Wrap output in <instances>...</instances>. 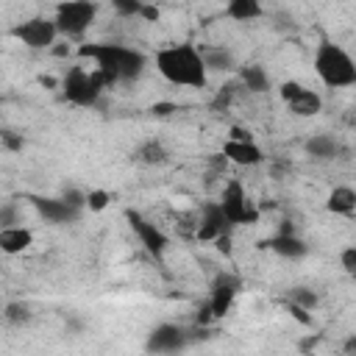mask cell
Listing matches in <instances>:
<instances>
[{"label": "cell", "instance_id": "6da1fadb", "mask_svg": "<svg viewBox=\"0 0 356 356\" xmlns=\"http://www.w3.org/2000/svg\"><path fill=\"white\" fill-rule=\"evenodd\" d=\"M78 58L95 64L92 70L100 75L103 86L136 81L147 67V58L142 50L120 42H83L78 44Z\"/></svg>", "mask_w": 356, "mask_h": 356}, {"label": "cell", "instance_id": "7a4b0ae2", "mask_svg": "<svg viewBox=\"0 0 356 356\" xmlns=\"http://www.w3.org/2000/svg\"><path fill=\"white\" fill-rule=\"evenodd\" d=\"M156 70L164 81H170L172 86H186V89H203L209 83V70L200 58V47H195L192 42H181V44H167L161 50H156L153 56Z\"/></svg>", "mask_w": 356, "mask_h": 356}, {"label": "cell", "instance_id": "3957f363", "mask_svg": "<svg viewBox=\"0 0 356 356\" xmlns=\"http://www.w3.org/2000/svg\"><path fill=\"white\" fill-rule=\"evenodd\" d=\"M314 72L328 89H345L356 83V61L345 47L328 39H323L314 50Z\"/></svg>", "mask_w": 356, "mask_h": 356}, {"label": "cell", "instance_id": "277c9868", "mask_svg": "<svg viewBox=\"0 0 356 356\" xmlns=\"http://www.w3.org/2000/svg\"><path fill=\"white\" fill-rule=\"evenodd\" d=\"M58 89H61V97L67 103L81 106V108H92V106H97V100H100L106 86H103V81H100V75L95 70H89L86 64H75V67L67 70V75L61 78Z\"/></svg>", "mask_w": 356, "mask_h": 356}, {"label": "cell", "instance_id": "5b68a950", "mask_svg": "<svg viewBox=\"0 0 356 356\" xmlns=\"http://www.w3.org/2000/svg\"><path fill=\"white\" fill-rule=\"evenodd\" d=\"M97 17V3L89 0H70V3H58L56 14H53V25L58 31V36L67 39H81Z\"/></svg>", "mask_w": 356, "mask_h": 356}, {"label": "cell", "instance_id": "8992f818", "mask_svg": "<svg viewBox=\"0 0 356 356\" xmlns=\"http://www.w3.org/2000/svg\"><path fill=\"white\" fill-rule=\"evenodd\" d=\"M217 203H220V209H222V214L231 225H256L259 217H261L259 206L250 200V195H248V189L239 178H228Z\"/></svg>", "mask_w": 356, "mask_h": 356}, {"label": "cell", "instance_id": "52a82bcc", "mask_svg": "<svg viewBox=\"0 0 356 356\" xmlns=\"http://www.w3.org/2000/svg\"><path fill=\"white\" fill-rule=\"evenodd\" d=\"M11 36L22 42L31 50H50L58 39V31L53 25V17H31L11 28Z\"/></svg>", "mask_w": 356, "mask_h": 356}, {"label": "cell", "instance_id": "ba28073f", "mask_svg": "<svg viewBox=\"0 0 356 356\" xmlns=\"http://www.w3.org/2000/svg\"><path fill=\"white\" fill-rule=\"evenodd\" d=\"M278 95L295 117H314L323 111V97L314 89L303 86L300 81H284L278 86Z\"/></svg>", "mask_w": 356, "mask_h": 356}, {"label": "cell", "instance_id": "9c48e42d", "mask_svg": "<svg viewBox=\"0 0 356 356\" xmlns=\"http://www.w3.org/2000/svg\"><path fill=\"white\" fill-rule=\"evenodd\" d=\"M186 342H189V337H186V331L181 325L161 323L147 334L145 348H147V353H156V356H175V353H181L186 348Z\"/></svg>", "mask_w": 356, "mask_h": 356}, {"label": "cell", "instance_id": "30bf717a", "mask_svg": "<svg viewBox=\"0 0 356 356\" xmlns=\"http://www.w3.org/2000/svg\"><path fill=\"white\" fill-rule=\"evenodd\" d=\"M125 220H128L131 231L136 234V239L142 242V248H145L150 256H161V253L167 250L170 239H167V234H164L156 222H150L147 217H142V214L134 211V209H125Z\"/></svg>", "mask_w": 356, "mask_h": 356}, {"label": "cell", "instance_id": "8fae6325", "mask_svg": "<svg viewBox=\"0 0 356 356\" xmlns=\"http://www.w3.org/2000/svg\"><path fill=\"white\" fill-rule=\"evenodd\" d=\"M239 289H242V281H239L236 275H231V273H220V275L214 278L211 295H209V312H211L214 320H220V317H225V314L231 312V306H234Z\"/></svg>", "mask_w": 356, "mask_h": 356}, {"label": "cell", "instance_id": "7c38bea8", "mask_svg": "<svg viewBox=\"0 0 356 356\" xmlns=\"http://www.w3.org/2000/svg\"><path fill=\"white\" fill-rule=\"evenodd\" d=\"M222 159L236 167H256L264 161V150L253 139H225L222 142Z\"/></svg>", "mask_w": 356, "mask_h": 356}, {"label": "cell", "instance_id": "4fadbf2b", "mask_svg": "<svg viewBox=\"0 0 356 356\" xmlns=\"http://www.w3.org/2000/svg\"><path fill=\"white\" fill-rule=\"evenodd\" d=\"M231 228H234V225L225 220V214H222V209H220L217 200H211V203L203 206L200 225H197V239H203V242H214L217 236L231 234Z\"/></svg>", "mask_w": 356, "mask_h": 356}, {"label": "cell", "instance_id": "5bb4252c", "mask_svg": "<svg viewBox=\"0 0 356 356\" xmlns=\"http://www.w3.org/2000/svg\"><path fill=\"white\" fill-rule=\"evenodd\" d=\"M33 209L39 211V217L44 222H53V225H61V222H72L81 217L78 209H72L64 197H31Z\"/></svg>", "mask_w": 356, "mask_h": 356}, {"label": "cell", "instance_id": "9a60e30c", "mask_svg": "<svg viewBox=\"0 0 356 356\" xmlns=\"http://www.w3.org/2000/svg\"><path fill=\"white\" fill-rule=\"evenodd\" d=\"M261 245H264V248H270L273 253L284 256V259H303V256L309 253V245H306L295 231H289V234L278 231L273 239H267V242H261Z\"/></svg>", "mask_w": 356, "mask_h": 356}, {"label": "cell", "instance_id": "2e32d148", "mask_svg": "<svg viewBox=\"0 0 356 356\" xmlns=\"http://www.w3.org/2000/svg\"><path fill=\"white\" fill-rule=\"evenodd\" d=\"M31 245H33V234H31V228H25V225H8V228H0V253L17 256V253H25Z\"/></svg>", "mask_w": 356, "mask_h": 356}, {"label": "cell", "instance_id": "e0dca14e", "mask_svg": "<svg viewBox=\"0 0 356 356\" xmlns=\"http://www.w3.org/2000/svg\"><path fill=\"white\" fill-rule=\"evenodd\" d=\"M325 209L331 214H339V217H353V211H356V189L345 186V184L334 186L328 192V197H325Z\"/></svg>", "mask_w": 356, "mask_h": 356}, {"label": "cell", "instance_id": "ac0fdd59", "mask_svg": "<svg viewBox=\"0 0 356 356\" xmlns=\"http://www.w3.org/2000/svg\"><path fill=\"white\" fill-rule=\"evenodd\" d=\"M306 153L312 159H320V161H328V159H337L342 153V145L328 136V134H314L309 142H306Z\"/></svg>", "mask_w": 356, "mask_h": 356}, {"label": "cell", "instance_id": "d6986e66", "mask_svg": "<svg viewBox=\"0 0 356 356\" xmlns=\"http://www.w3.org/2000/svg\"><path fill=\"white\" fill-rule=\"evenodd\" d=\"M200 58L206 70H217V72H231L236 67L234 53L228 47H200Z\"/></svg>", "mask_w": 356, "mask_h": 356}, {"label": "cell", "instance_id": "ffe728a7", "mask_svg": "<svg viewBox=\"0 0 356 356\" xmlns=\"http://www.w3.org/2000/svg\"><path fill=\"white\" fill-rule=\"evenodd\" d=\"M167 147L159 142V139H145L136 150H134V161H139V164H164L167 161Z\"/></svg>", "mask_w": 356, "mask_h": 356}, {"label": "cell", "instance_id": "44dd1931", "mask_svg": "<svg viewBox=\"0 0 356 356\" xmlns=\"http://www.w3.org/2000/svg\"><path fill=\"white\" fill-rule=\"evenodd\" d=\"M225 14L236 22H250V19H259L264 14V8L259 0H231L225 6Z\"/></svg>", "mask_w": 356, "mask_h": 356}, {"label": "cell", "instance_id": "7402d4cb", "mask_svg": "<svg viewBox=\"0 0 356 356\" xmlns=\"http://www.w3.org/2000/svg\"><path fill=\"white\" fill-rule=\"evenodd\" d=\"M239 78H242V83H245V89L248 92H267L270 89V75L259 67V64H248V67H242L239 70Z\"/></svg>", "mask_w": 356, "mask_h": 356}, {"label": "cell", "instance_id": "603a6c76", "mask_svg": "<svg viewBox=\"0 0 356 356\" xmlns=\"http://www.w3.org/2000/svg\"><path fill=\"white\" fill-rule=\"evenodd\" d=\"M289 303L298 306V309L312 312V309L317 306V295H314L309 286H295V289H289Z\"/></svg>", "mask_w": 356, "mask_h": 356}, {"label": "cell", "instance_id": "cb8c5ba5", "mask_svg": "<svg viewBox=\"0 0 356 356\" xmlns=\"http://www.w3.org/2000/svg\"><path fill=\"white\" fill-rule=\"evenodd\" d=\"M111 203V195L106 189H89L86 192V209L89 211H103Z\"/></svg>", "mask_w": 356, "mask_h": 356}, {"label": "cell", "instance_id": "d4e9b609", "mask_svg": "<svg viewBox=\"0 0 356 356\" xmlns=\"http://www.w3.org/2000/svg\"><path fill=\"white\" fill-rule=\"evenodd\" d=\"M111 6H114V11L120 17H139V11H142V3L139 0H114Z\"/></svg>", "mask_w": 356, "mask_h": 356}, {"label": "cell", "instance_id": "484cf974", "mask_svg": "<svg viewBox=\"0 0 356 356\" xmlns=\"http://www.w3.org/2000/svg\"><path fill=\"white\" fill-rule=\"evenodd\" d=\"M339 261H342V270H345L348 275H353V273H356V245H348V248L339 253Z\"/></svg>", "mask_w": 356, "mask_h": 356}, {"label": "cell", "instance_id": "4316f807", "mask_svg": "<svg viewBox=\"0 0 356 356\" xmlns=\"http://www.w3.org/2000/svg\"><path fill=\"white\" fill-rule=\"evenodd\" d=\"M6 317H8L11 323H25L31 314H28V306H22V303H11V306L6 309Z\"/></svg>", "mask_w": 356, "mask_h": 356}, {"label": "cell", "instance_id": "83f0119b", "mask_svg": "<svg viewBox=\"0 0 356 356\" xmlns=\"http://www.w3.org/2000/svg\"><path fill=\"white\" fill-rule=\"evenodd\" d=\"M8 225H19L14 206H3V209H0V228H8Z\"/></svg>", "mask_w": 356, "mask_h": 356}, {"label": "cell", "instance_id": "f1b7e54d", "mask_svg": "<svg viewBox=\"0 0 356 356\" xmlns=\"http://www.w3.org/2000/svg\"><path fill=\"white\" fill-rule=\"evenodd\" d=\"M0 139H3V145L8 147V150H22V136H17V134H11V131H3L0 134Z\"/></svg>", "mask_w": 356, "mask_h": 356}, {"label": "cell", "instance_id": "f546056e", "mask_svg": "<svg viewBox=\"0 0 356 356\" xmlns=\"http://www.w3.org/2000/svg\"><path fill=\"white\" fill-rule=\"evenodd\" d=\"M172 111H178L175 103H153V106H150V114H156V117H167V114H172Z\"/></svg>", "mask_w": 356, "mask_h": 356}, {"label": "cell", "instance_id": "4dcf8cb0", "mask_svg": "<svg viewBox=\"0 0 356 356\" xmlns=\"http://www.w3.org/2000/svg\"><path fill=\"white\" fill-rule=\"evenodd\" d=\"M139 17H142V19H147V22H156V19L161 17V11H159V6H147V3H142Z\"/></svg>", "mask_w": 356, "mask_h": 356}, {"label": "cell", "instance_id": "1f68e13d", "mask_svg": "<svg viewBox=\"0 0 356 356\" xmlns=\"http://www.w3.org/2000/svg\"><path fill=\"white\" fill-rule=\"evenodd\" d=\"M289 314H292L300 325H312V314H309L306 309H298V306H292V303H289Z\"/></svg>", "mask_w": 356, "mask_h": 356}, {"label": "cell", "instance_id": "d6a6232c", "mask_svg": "<svg viewBox=\"0 0 356 356\" xmlns=\"http://www.w3.org/2000/svg\"><path fill=\"white\" fill-rule=\"evenodd\" d=\"M214 248H217L220 253L231 256V234H225V236H217V239H214Z\"/></svg>", "mask_w": 356, "mask_h": 356}, {"label": "cell", "instance_id": "836d02e7", "mask_svg": "<svg viewBox=\"0 0 356 356\" xmlns=\"http://www.w3.org/2000/svg\"><path fill=\"white\" fill-rule=\"evenodd\" d=\"M228 139H239V142H242V139H253V136H250V131H248V128L234 125V128L228 131Z\"/></svg>", "mask_w": 356, "mask_h": 356}, {"label": "cell", "instance_id": "e575fe53", "mask_svg": "<svg viewBox=\"0 0 356 356\" xmlns=\"http://www.w3.org/2000/svg\"><path fill=\"white\" fill-rule=\"evenodd\" d=\"M39 83H42V86H56V81H53V78H44V75L39 78Z\"/></svg>", "mask_w": 356, "mask_h": 356}, {"label": "cell", "instance_id": "d590c367", "mask_svg": "<svg viewBox=\"0 0 356 356\" xmlns=\"http://www.w3.org/2000/svg\"><path fill=\"white\" fill-rule=\"evenodd\" d=\"M0 256H3V253H0Z\"/></svg>", "mask_w": 356, "mask_h": 356}]
</instances>
